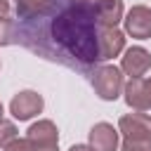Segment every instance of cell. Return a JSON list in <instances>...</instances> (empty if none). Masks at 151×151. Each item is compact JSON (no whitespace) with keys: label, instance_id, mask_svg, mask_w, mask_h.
Returning <instances> with one entry per match:
<instances>
[{"label":"cell","instance_id":"cell-13","mask_svg":"<svg viewBox=\"0 0 151 151\" xmlns=\"http://www.w3.org/2000/svg\"><path fill=\"white\" fill-rule=\"evenodd\" d=\"M19 137V130H17V125L12 123V120H0V149L2 146H7L9 142H14Z\"/></svg>","mask_w":151,"mask_h":151},{"label":"cell","instance_id":"cell-12","mask_svg":"<svg viewBox=\"0 0 151 151\" xmlns=\"http://www.w3.org/2000/svg\"><path fill=\"white\" fill-rule=\"evenodd\" d=\"M14 45V19L0 17V47Z\"/></svg>","mask_w":151,"mask_h":151},{"label":"cell","instance_id":"cell-4","mask_svg":"<svg viewBox=\"0 0 151 151\" xmlns=\"http://www.w3.org/2000/svg\"><path fill=\"white\" fill-rule=\"evenodd\" d=\"M42 109H45V99L35 90H21L9 101V113L17 120H31L38 113H42Z\"/></svg>","mask_w":151,"mask_h":151},{"label":"cell","instance_id":"cell-1","mask_svg":"<svg viewBox=\"0 0 151 151\" xmlns=\"http://www.w3.org/2000/svg\"><path fill=\"white\" fill-rule=\"evenodd\" d=\"M14 45H24L38 57L92 76V71L101 64L94 0H57L42 17L14 19Z\"/></svg>","mask_w":151,"mask_h":151},{"label":"cell","instance_id":"cell-15","mask_svg":"<svg viewBox=\"0 0 151 151\" xmlns=\"http://www.w3.org/2000/svg\"><path fill=\"white\" fill-rule=\"evenodd\" d=\"M0 151H28V142H26V137H17L14 142H9L7 146H2Z\"/></svg>","mask_w":151,"mask_h":151},{"label":"cell","instance_id":"cell-17","mask_svg":"<svg viewBox=\"0 0 151 151\" xmlns=\"http://www.w3.org/2000/svg\"><path fill=\"white\" fill-rule=\"evenodd\" d=\"M68 151H94V149H92L90 144H73Z\"/></svg>","mask_w":151,"mask_h":151},{"label":"cell","instance_id":"cell-8","mask_svg":"<svg viewBox=\"0 0 151 151\" xmlns=\"http://www.w3.org/2000/svg\"><path fill=\"white\" fill-rule=\"evenodd\" d=\"M90 146L94 151H118L120 146V132L111 123H97L90 130Z\"/></svg>","mask_w":151,"mask_h":151},{"label":"cell","instance_id":"cell-5","mask_svg":"<svg viewBox=\"0 0 151 151\" xmlns=\"http://www.w3.org/2000/svg\"><path fill=\"white\" fill-rule=\"evenodd\" d=\"M118 68L127 78H144L146 71L151 68V52L146 47H142V45H132V47L123 50Z\"/></svg>","mask_w":151,"mask_h":151},{"label":"cell","instance_id":"cell-2","mask_svg":"<svg viewBox=\"0 0 151 151\" xmlns=\"http://www.w3.org/2000/svg\"><path fill=\"white\" fill-rule=\"evenodd\" d=\"M90 83L97 92L99 99L104 101H116L120 94H123V87H125V76L118 66L113 64H99L92 76H90Z\"/></svg>","mask_w":151,"mask_h":151},{"label":"cell","instance_id":"cell-9","mask_svg":"<svg viewBox=\"0 0 151 151\" xmlns=\"http://www.w3.org/2000/svg\"><path fill=\"white\" fill-rule=\"evenodd\" d=\"M94 14L99 28H118V24L125 17L123 0H97L94 2Z\"/></svg>","mask_w":151,"mask_h":151},{"label":"cell","instance_id":"cell-16","mask_svg":"<svg viewBox=\"0 0 151 151\" xmlns=\"http://www.w3.org/2000/svg\"><path fill=\"white\" fill-rule=\"evenodd\" d=\"M144 97H146V109H151V78H144Z\"/></svg>","mask_w":151,"mask_h":151},{"label":"cell","instance_id":"cell-11","mask_svg":"<svg viewBox=\"0 0 151 151\" xmlns=\"http://www.w3.org/2000/svg\"><path fill=\"white\" fill-rule=\"evenodd\" d=\"M14 2H17V19H35L50 12L57 0H14Z\"/></svg>","mask_w":151,"mask_h":151},{"label":"cell","instance_id":"cell-18","mask_svg":"<svg viewBox=\"0 0 151 151\" xmlns=\"http://www.w3.org/2000/svg\"><path fill=\"white\" fill-rule=\"evenodd\" d=\"M9 12V0H0V17H7Z\"/></svg>","mask_w":151,"mask_h":151},{"label":"cell","instance_id":"cell-7","mask_svg":"<svg viewBox=\"0 0 151 151\" xmlns=\"http://www.w3.org/2000/svg\"><path fill=\"white\" fill-rule=\"evenodd\" d=\"M118 132L125 139H149L151 142V116L144 111H132L120 116Z\"/></svg>","mask_w":151,"mask_h":151},{"label":"cell","instance_id":"cell-6","mask_svg":"<svg viewBox=\"0 0 151 151\" xmlns=\"http://www.w3.org/2000/svg\"><path fill=\"white\" fill-rule=\"evenodd\" d=\"M125 33L132 35L134 40H149L151 38V7L146 5H134L127 9L123 17Z\"/></svg>","mask_w":151,"mask_h":151},{"label":"cell","instance_id":"cell-3","mask_svg":"<svg viewBox=\"0 0 151 151\" xmlns=\"http://www.w3.org/2000/svg\"><path fill=\"white\" fill-rule=\"evenodd\" d=\"M28 151H59V130L52 120L42 118L26 130Z\"/></svg>","mask_w":151,"mask_h":151},{"label":"cell","instance_id":"cell-14","mask_svg":"<svg viewBox=\"0 0 151 151\" xmlns=\"http://www.w3.org/2000/svg\"><path fill=\"white\" fill-rule=\"evenodd\" d=\"M118 151H151L149 139H123Z\"/></svg>","mask_w":151,"mask_h":151},{"label":"cell","instance_id":"cell-10","mask_svg":"<svg viewBox=\"0 0 151 151\" xmlns=\"http://www.w3.org/2000/svg\"><path fill=\"white\" fill-rule=\"evenodd\" d=\"M125 50V33L120 28H99V59L109 61Z\"/></svg>","mask_w":151,"mask_h":151},{"label":"cell","instance_id":"cell-19","mask_svg":"<svg viewBox=\"0 0 151 151\" xmlns=\"http://www.w3.org/2000/svg\"><path fill=\"white\" fill-rule=\"evenodd\" d=\"M2 113H5V109H2V101H0V120H2Z\"/></svg>","mask_w":151,"mask_h":151},{"label":"cell","instance_id":"cell-20","mask_svg":"<svg viewBox=\"0 0 151 151\" xmlns=\"http://www.w3.org/2000/svg\"><path fill=\"white\" fill-rule=\"evenodd\" d=\"M66 2H87V0H66Z\"/></svg>","mask_w":151,"mask_h":151}]
</instances>
